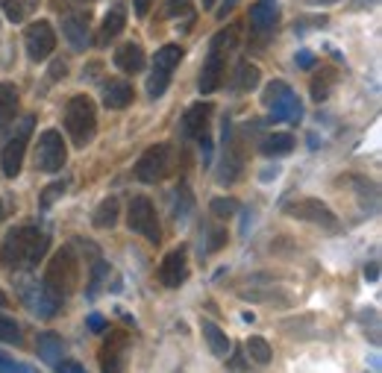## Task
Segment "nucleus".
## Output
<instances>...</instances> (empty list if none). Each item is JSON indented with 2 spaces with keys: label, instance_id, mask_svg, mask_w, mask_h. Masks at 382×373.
Listing matches in <instances>:
<instances>
[{
  "label": "nucleus",
  "instance_id": "f257e3e1",
  "mask_svg": "<svg viewBox=\"0 0 382 373\" xmlns=\"http://www.w3.org/2000/svg\"><path fill=\"white\" fill-rule=\"evenodd\" d=\"M50 250V235L39 226H18L0 244V265L9 270H32Z\"/></svg>",
  "mask_w": 382,
  "mask_h": 373
},
{
  "label": "nucleus",
  "instance_id": "f03ea898",
  "mask_svg": "<svg viewBox=\"0 0 382 373\" xmlns=\"http://www.w3.org/2000/svg\"><path fill=\"white\" fill-rule=\"evenodd\" d=\"M80 285V259H76L74 250H59L56 256L47 262V270H45V288L53 294V297H71Z\"/></svg>",
  "mask_w": 382,
  "mask_h": 373
},
{
  "label": "nucleus",
  "instance_id": "7ed1b4c3",
  "mask_svg": "<svg viewBox=\"0 0 382 373\" xmlns=\"http://www.w3.org/2000/svg\"><path fill=\"white\" fill-rule=\"evenodd\" d=\"M65 129L76 147H85L97 133V109L89 94H76L65 106Z\"/></svg>",
  "mask_w": 382,
  "mask_h": 373
},
{
  "label": "nucleus",
  "instance_id": "20e7f679",
  "mask_svg": "<svg viewBox=\"0 0 382 373\" xmlns=\"http://www.w3.org/2000/svg\"><path fill=\"white\" fill-rule=\"evenodd\" d=\"M262 103L268 106L270 120H288V124H297V120L303 118V106L297 100V94H294L291 85L282 83V80L268 83L265 94H262Z\"/></svg>",
  "mask_w": 382,
  "mask_h": 373
},
{
  "label": "nucleus",
  "instance_id": "39448f33",
  "mask_svg": "<svg viewBox=\"0 0 382 373\" xmlns=\"http://www.w3.org/2000/svg\"><path fill=\"white\" fill-rule=\"evenodd\" d=\"M127 224L133 233H138L141 238H147L150 244H159L162 241V226H159V217H156V206H153L150 197L138 194L129 200V209H127Z\"/></svg>",
  "mask_w": 382,
  "mask_h": 373
},
{
  "label": "nucleus",
  "instance_id": "423d86ee",
  "mask_svg": "<svg viewBox=\"0 0 382 373\" xmlns=\"http://www.w3.org/2000/svg\"><path fill=\"white\" fill-rule=\"evenodd\" d=\"M173 171V147L171 145H153L141 153L136 162V177L141 182H162Z\"/></svg>",
  "mask_w": 382,
  "mask_h": 373
},
{
  "label": "nucleus",
  "instance_id": "0eeeda50",
  "mask_svg": "<svg viewBox=\"0 0 382 373\" xmlns=\"http://www.w3.org/2000/svg\"><path fill=\"white\" fill-rule=\"evenodd\" d=\"M32 127H36V118L32 115H24L21 118V124L15 129V136L3 145V153H0V168L9 180H15L21 173V164H24V153H27V138L32 133Z\"/></svg>",
  "mask_w": 382,
  "mask_h": 373
},
{
  "label": "nucleus",
  "instance_id": "6e6552de",
  "mask_svg": "<svg viewBox=\"0 0 382 373\" xmlns=\"http://www.w3.org/2000/svg\"><path fill=\"white\" fill-rule=\"evenodd\" d=\"M65 162H68V147H65L59 129H45L36 145V168L45 173H56L65 168Z\"/></svg>",
  "mask_w": 382,
  "mask_h": 373
},
{
  "label": "nucleus",
  "instance_id": "1a4fd4ad",
  "mask_svg": "<svg viewBox=\"0 0 382 373\" xmlns=\"http://www.w3.org/2000/svg\"><path fill=\"white\" fill-rule=\"evenodd\" d=\"M286 212H288L291 217H297V221L315 224V226H323V229H330V233H335V229L341 226V221H338V215H335L326 203L315 200V197H303V200H291V203L286 206Z\"/></svg>",
  "mask_w": 382,
  "mask_h": 373
},
{
  "label": "nucleus",
  "instance_id": "9d476101",
  "mask_svg": "<svg viewBox=\"0 0 382 373\" xmlns=\"http://www.w3.org/2000/svg\"><path fill=\"white\" fill-rule=\"evenodd\" d=\"M24 45H27V56L32 62H45L53 50H56V32L47 21H32L24 30Z\"/></svg>",
  "mask_w": 382,
  "mask_h": 373
},
{
  "label": "nucleus",
  "instance_id": "9b49d317",
  "mask_svg": "<svg viewBox=\"0 0 382 373\" xmlns=\"http://www.w3.org/2000/svg\"><path fill=\"white\" fill-rule=\"evenodd\" d=\"M127 347H129V335L124 332V329H112V332L106 335L103 347H100V370L103 373H124Z\"/></svg>",
  "mask_w": 382,
  "mask_h": 373
},
{
  "label": "nucleus",
  "instance_id": "f8f14e48",
  "mask_svg": "<svg viewBox=\"0 0 382 373\" xmlns=\"http://www.w3.org/2000/svg\"><path fill=\"white\" fill-rule=\"evenodd\" d=\"M18 291H21V300L30 306V312L39 315V317H53L62 306V300L53 297V294L45 288V282H39V279L36 282H21Z\"/></svg>",
  "mask_w": 382,
  "mask_h": 373
},
{
  "label": "nucleus",
  "instance_id": "ddd939ff",
  "mask_svg": "<svg viewBox=\"0 0 382 373\" xmlns=\"http://www.w3.org/2000/svg\"><path fill=\"white\" fill-rule=\"evenodd\" d=\"M221 171H217V177L224 182H233L238 173L244 168V150L238 147V138L233 136V124L224 120V159H221Z\"/></svg>",
  "mask_w": 382,
  "mask_h": 373
},
{
  "label": "nucleus",
  "instance_id": "4468645a",
  "mask_svg": "<svg viewBox=\"0 0 382 373\" xmlns=\"http://www.w3.org/2000/svg\"><path fill=\"white\" fill-rule=\"evenodd\" d=\"M185 279H189V253H185V247H177L162 259L159 282L165 285V288H180Z\"/></svg>",
  "mask_w": 382,
  "mask_h": 373
},
{
  "label": "nucleus",
  "instance_id": "2eb2a0df",
  "mask_svg": "<svg viewBox=\"0 0 382 373\" xmlns=\"http://www.w3.org/2000/svg\"><path fill=\"white\" fill-rule=\"evenodd\" d=\"M224 76H226V53L221 50H209V56H206V65H203V71H200V92L203 94H212L221 89V83H224Z\"/></svg>",
  "mask_w": 382,
  "mask_h": 373
},
{
  "label": "nucleus",
  "instance_id": "dca6fc26",
  "mask_svg": "<svg viewBox=\"0 0 382 373\" xmlns=\"http://www.w3.org/2000/svg\"><path fill=\"white\" fill-rule=\"evenodd\" d=\"M212 103H191L189 106V112L182 115V133L189 136V138H206L209 136V120H212Z\"/></svg>",
  "mask_w": 382,
  "mask_h": 373
},
{
  "label": "nucleus",
  "instance_id": "f3484780",
  "mask_svg": "<svg viewBox=\"0 0 382 373\" xmlns=\"http://www.w3.org/2000/svg\"><path fill=\"white\" fill-rule=\"evenodd\" d=\"M62 32H65V39H68V45L71 50H85L89 47V15H68L62 21Z\"/></svg>",
  "mask_w": 382,
  "mask_h": 373
},
{
  "label": "nucleus",
  "instance_id": "a211bd4d",
  "mask_svg": "<svg viewBox=\"0 0 382 373\" xmlns=\"http://www.w3.org/2000/svg\"><path fill=\"white\" fill-rule=\"evenodd\" d=\"M115 68H121L124 74H138L141 68H145V50H141V45H136V41H127V45H118L115 47Z\"/></svg>",
  "mask_w": 382,
  "mask_h": 373
},
{
  "label": "nucleus",
  "instance_id": "6ab92c4d",
  "mask_svg": "<svg viewBox=\"0 0 382 373\" xmlns=\"http://www.w3.org/2000/svg\"><path fill=\"white\" fill-rule=\"evenodd\" d=\"M274 24H277V3L274 0H256L250 6V30L265 36V32L274 30Z\"/></svg>",
  "mask_w": 382,
  "mask_h": 373
},
{
  "label": "nucleus",
  "instance_id": "aec40b11",
  "mask_svg": "<svg viewBox=\"0 0 382 373\" xmlns=\"http://www.w3.org/2000/svg\"><path fill=\"white\" fill-rule=\"evenodd\" d=\"M124 27H127V12H124V9L121 6L109 9L106 18H103V27H100V32H97V47H106L112 39H118L124 32Z\"/></svg>",
  "mask_w": 382,
  "mask_h": 373
},
{
  "label": "nucleus",
  "instance_id": "412c9836",
  "mask_svg": "<svg viewBox=\"0 0 382 373\" xmlns=\"http://www.w3.org/2000/svg\"><path fill=\"white\" fill-rule=\"evenodd\" d=\"M103 103L106 109H127L133 103V85L127 80H109L103 85Z\"/></svg>",
  "mask_w": 382,
  "mask_h": 373
},
{
  "label": "nucleus",
  "instance_id": "4be33fe9",
  "mask_svg": "<svg viewBox=\"0 0 382 373\" xmlns=\"http://www.w3.org/2000/svg\"><path fill=\"white\" fill-rule=\"evenodd\" d=\"M18 89L12 83H0V129H3L6 124H12V120L18 118Z\"/></svg>",
  "mask_w": 382,
  "mask_h": 373
},
{
  "label": "nucleus",
  "instance_id": "5701e85b",
  "mask_svg": "<svg viewBox=\"0 0 382 373\" xmlns=\"http://www.w3.org/2000/svg\"><path fill=\"white\" fill-rule=\"evenodd\" d=\"M36 347H39V356L45 359L47 365H59V361H62V353H65L62 335H56V332H41L39 341H36Z\"/></svg>",
  "mask_w": 382,
  "mask_h": 373
},
{
  "label": "nucleus",
  "instance_id": "b1692460",
  "mask_svg": "<svg viewBox=\"0 0 382 373\" xmlns=\"http://www.w3.org/2000/svg\"><path fill=\"white\" fill-rule=\"evenodd\" d=\"M262 156H286V153L294 150V136L291 133H270L262 138Z\"/></svg>",
  "mask_w": 382,
  "mask_h": 373
},
{
  "label": "nucleus",
  "instance_id": "393cba45",
  "mask_svg": "<svg viewBox=\"0 0 382 373\" xmlns=\"http://www.w3.org/2000/svg\"><path fill=\"white\" fill-rule=\"evenodd\" d=\"M203 338H206V344H209V350L217 359L229 356V338H226V332L221 326H215L212 321H203Z\"/></svg>",
  "mask_w": 382,
  "mask_h": 373
},
{
  "label": "nucleus",
  "instance_id": "a878e982",
  "mask_svg": "<svg viewBox=\"0 0 382 373\" xmlns=\"http://www.w3.org/2000/svg\"><path fill=\"white\" fill-rule=\"evenodd\" d=\"M182 59V47L180 45H162L153 56V68L156 71H165V74H173V68L180 65Z\"/></svg>",
  "mask_w": 382,
  "mask_h": 373
},
{
  "label": "nucleus",
  "instance_id": "bb28decb",
  "mask_svg": "<svg viewBox=\"0 0 382 373\" xmlns=\"http://www.w3.org/2000/svg\"><path fill=\"white\" fill-rule=\"evenodd\" d=\"M262 80V74L253 62H238L235 68V92H253Z\"/></svg>",
  "mask_w": 382,
  "mask_h": 373
},
{
  "label": "nucleus",
  "instance_id": "cd10ccee",
  "mask_svg": "<svg viewBox=\"0 0 382 373\" xmlns=\"http://www.w3.org/2000/svg\"><path fill=\"white\" fill-rule=\"evenodd\" d=\"M118 209H121V206H118V200H115V197H106V200H103V203L94 209V217H92V221H94V226H97V229L115 226V224H118Z\"/></svg>",
  "mask_w": 382,
  "mask_h": 373
},
{
  "label": "nucleus",
  "instance_id": "c85d7f7f",
  "mask_svg": "<svg viewBox=\"0 0 382 373\" xmlns=\"http://www.w3.org/2000/svg\"><path fill=\"white\" fill-rule=\"evenodd\" d=\"M238 36H242V24H229L226 30L215 32L212 41H209V50H221V53H229L235 45H238Z\"/></svg>",
  "mask_w": 382,
  "mask_h": 373
},
{
  "label": "nucleus",
  "instance_id": "c756f323",
  "mask_svg": "<svg viewBox=\"0 0 382 373\" xmlns=\"http://www.w3.org/2000/svg\"><path fill=\"white\" fill-rule=\"evenodd\" d=\"M36 3L39 0H0L9 21H27L32 15V9H36Z\"/></svg>",
  "mask_w": 382,
  "mask_h": 373
},
{
  "label": "nucleus",
  "instance_id": "7c9ffc66",
  "mask_svg": "<svg viewBox=\"0 0 382 373\" xmlns=\"http://www.w3.org/2000/svg\"><path fill=\"white\" fill-rule=\"evenodd\" d=\"M191 209H194L191 189H189V185H180V189L173 191V215H177V217H189Z\"/></svg>",
  "mask_w": 382,
  "mask_h": 373
},
{
  "label": "nucleus",
  "instance_id": "2f4dec72",
  "mask_svg": "<svg viewBox=\"0 0 382 373\" xmlns=\"http://www.w3.org/2000/svg\"><path fill=\"white\" fill-rule=\"evenodd\" d=\"M247 353H250V359H253V361H259V365H268V361L274 359V353H270V344L265 341V338H259V335H253L247 341Z\"/></svg>",
  "mask_w": 382,
  "mask_h": 373
},
{
  "label": "nucleus",
  "instance_id": "473e14b6",
  "mask_svg": "<svg viewBox=\"0 0 382 373\" xmlns=\"http://www.w3.org/2000/svg\"><path fill=\"white\" fill-rule=\"evenodd\" d=\"M168 83H171V74H165V71H156L153 68V74H150V80H147V94L156 100V97H162L168 92Z\"/></svg>",
  "mask_w": 382,
  "mask_h": 373
},
{
  "label": "nucleus",
  "instance_id": "72a5a7b5",
  "mask_svg": "<svg viewBox=\"0 0 382 373\" xmlns=\"http://www.w3.org/2000/svg\"><path fill=\"white\" fill-rule=\"evenodd\" d=\"M209 209L215 217H233L238 212V200H233V197H215L209 203Z\"/></svg>",
  "mask_w": 382,
  "mask_h": 373
},
{
  "label": "nucleus",
  "instance_id": "f704fd0d",
  "mask_svg": "<svg viewBox=\"0 0 382 373\" xmlns=\"http://www.w3.org/2000/svg\"><path fill=\"white\" fill-rule=\"evenodd\" d=\"M335 80V71H323V80L321 76H315L312 80V100H326V94H330V85Z\"/></svg>",
  "mask_w": 382,
  "mask_h": 373
},
{
  "label": "nucleus",
  "instance_id": "c9c22d12",
  "mask_svg": "<svg viewBox=\"0 0 382 373\" xmlns=\"http://www.w3.org/2000/svg\"><path fill=\"white\" fill-rule=\"evenodd\" d=\"M0 341L21 344V329H18V323L12 321V317H6V315H0Z\"/></svg>",
  "mask_w": 382,
  "mask_h": 373
},
{
  "label": "nucleus",
  "instance_id": "e433bc0d",
  "mask_svg": "<svg viewBox=\"0 0 382 373\" xmlns=\"http://www.w3.org/2000/svg\"><path fill=\"white\" fill-rule=\"evenodd\" d=\"M0 373H39V370L27 365V361H15L12 356H6L3 350H0Z\"/></svg>",
  "mask_w": 382,
  "mask_h": 373
},
{
  "label": "nucleus",
  "instance_id": "4c0bfd02",
  "mask_svg": "<svg viewBox=\"0 0 382 373\" xmlns=\"http://www.w3.org/2000/svg\"><path fill=\"white\" fill-rule=\"evenodd\" d=\"M165 12H168L171 18H180V15H191L194 6H191V0H168V3H165Z\"/></svg>",
  "mask_w": 382,
  "mask_h": 373
},
{
  "label": "nucleus",
  "instance_id": "58836bf2",
  "mask_svg": "<svg viewBox=\"0 0 382 373\" xmlns=\"http://www.w3.org/2000/svg\"><path fill=\"white\" fill-rule=\"evenodd\" d=\"M109 273V265L103 259H94V268H92V288H89V294H94L97 291V285L103 282V277Z\"/></svg>",
  "mask_w": 382,
  "mask_h": 373
},
{
  "label": "nucleus",
  "instance_id": "ea45409f",
  "mask_svg": "<svg viewBox=\"0 0 382 373\" xmlns=\"http://www.w3.org/2000/svg\"><path fill=\"white\" fill-rule=\"evenodd\" d=\"M65 194V182H50V189H45V194H41V206H53L56 203V197H62Z\"/></svg>",
  "mask_w": 382,
  "mask_h": 373
},
{
  "label": "nucleus",
  "instance_id": "a19ab883",
  "mask_svg": "<svg viewBox=\"0 0 382 373\" xmlns=\"http://www.w3.org/2000/svg\"><path fill=\"white\" fill-rule=\"evenodd\" d=\"M89 329H92V332H103V329H106L103 315H89Z\"/></svg>",
  "mask_w": 382,
  "mask_h": 373
},
{
  "label": "nucleus",
  "instance_id": "79ce46f5",
  "mask_svg": "<svg viewBox=\"0 0 382 373\" xmlns=\"http://www.w3.org/2000/svg\"><path fill=\"white\" fill-rule=\"evenodd\" d=\"M59 373H85V367L76 365V361H62V365H59Z\"/></svg>",
  "mask_w": 382,
  "mask_h": 373
},
{
  "label": "nucleus",
  "instance_id": "37998d69",
  "mask_svg": "<svg viewBox=\"0 0 382 373\" xmlns=\"http://www.w3.org/2000/svg\"><path fill=\"white\" fill-rule=\"evenodd\" d=\"M133 3H136V15H138V18H145V15L150 12L153 0H133Z\"/></svg>",
  "mask_w": 382,
  "mask_h": 373
},
{
  "label": "nucleus",
  "instance_id": "c03bdc74",
  "mask_svg": "<svg viewBox=\"0 0 382 373\" xmlns=\"http://www.w3.org/2000/svg\"><path fill=\"white\" fill-rule=\"evenodd\" d=\"M235 3H238V0H224V3H221V9H217V18H226L229 12H233V9H235Z\"/></svg>",
  "mask_w": 382,
  "mask_h": 373
},
{
  "label": "nucleus",
  "instance_id": "a18cd8bd",
  "mask_svg": "<svg viewBox=\"0 0 382 373\" xmlns=\"http://www.w3.org/2000/svg\"><path fill=\"white\" fill-rule=\"evenodd\" d=\"M65 74H68V65H65L62 59H59V62H53V71H50L53 80H59V76H65Z\"/></svg>",
  "mask_w": 382,
  "mask_h": 373
},
{
  "label": "nucleus",
  "instance_id": "49530a36",
  "mask_svg": "<svg viewBox=\"0 0 382 373\" xmlns=\"http://www.w3.org/2000/svg\"><path fill=\"white\" fill-rule=\"evenodd\" d=\"M297 62L303 65V68H312V65H315V56H312L309 50H300V53H297Z\"/></svg>",
  "mask_w": 382,
  "mask_h": 373
},
{
  "label": "nucleus",
  "instance_id": "de8ad7c7",
  "mask_svg": "<svg viewBox=\"0 0 382 373\" xmlns=\"http://www.w3.org/2000/svg\"><path fill=\"white\" fill-rule=\"evenodd\" d=\"M365 277H368L370 282H376V279H379V265H376V262H370V265L365 268Z\"/></svg>",
  "mask_w": 382,
  "mask_h": 373
},
{
  "label": "nucleus",
  "instance_id": "09e8293b",
  "mask_svg": "<svg viewBox=\"0 0 382 373\" xmlns=\"http://www.w3.org/2000/svg\"><path fill=\"white\" fill-rule=\"evenodd\" d=\"M3 217H6V203L0 200V221H3Z\"/></svg>",
  "mask_w": 382,
  "mask_h": 373
},
{
  "label": "nucleus",
  "instance_id": "8fccbe9b",
  "mask_svg": "<svg viewBox=\"0 0 382 373\" xmlns=\"http://www.w3.org/2000/svg\"><path fill=\"white\" fill-rule=\"evenodd\" d=\"M312 3H323V6H330V3H338V0H312Z\"/></svg>",
  "mask_w": 382,
  "mask_h": 373
},
{
  "label": "nucleus",
  "instance_id": "3c124183",
  "mask_svg": "<svg viewBox=\"0 0 382 373\" xmlns=\"http://www.w3.org/2000/svg\"><path fill=\"white\" fill-rule=\"evenodd\" d=\"M215 6V0H203V9H212Z\"/></svg>",
  "mask_w": 382,
  "mask_h": 373
},
{
  "label": "nucleus",
  "instance_id": "603ef678",
  "mask_svg": "<svg viewBox=\"0 0 382 373\" xmlns=\"http://www.w3.org/2000/svg\"><path fill=\"white\" fill-rule=\"evenodd\" d=\"M6 303H9V300H6V294H3V291H0V306H6Z\"/></svg>",
  "mask_w": 382,
  "mask_h": 373
},
{
  "label": "nucleus",
  "instance_id": "864d4df0",
  "mask_svg": "<svg viewBox=\"0 0 382 373\" xmlns=\"http://www.w3.org/2000/svg\"><path fill=\"white\" fill-rule=\"evenodd\" d=\"M76 3H94V0H76Z\"/></svg>",
  "mask_w": 382,
  "mask_h": 373
}]
</instances>
